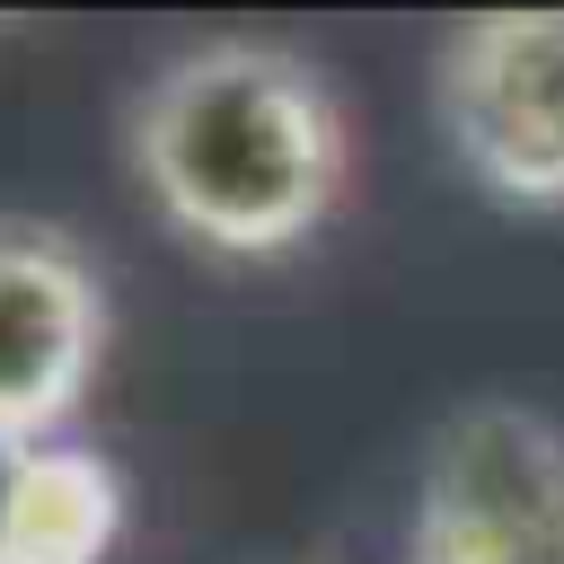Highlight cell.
I'll return each mask as SVG.
<instances>
[{"instance_id":"6da1fadb","label":"cell","mask_w":564,"mask_h":564,"mask_svg":"<svg viewBox=\"0 0 564 564\" xmlns=\"http://www.w3.org/2000/svg\"><path fill=\"white\" fill-rule=\"evenodd\" d=\"M132 167L167 229L212 256L300 247L344 185V115L282 44H194L132 106Z\"/></svg>"},{"instance_id":"7a4b0ae2","label":"cell","mask_w":564,"mask_h":564,"mask_svg":"<svg viewBox=\"0 0 564 564\" xmlns=\"http://www.w3.org/2000/svg\"><path fill=\"white\" fill-rule=\"evenodd\" d=\"M458 167L502 203H564V18H476L441 53Z\"/></svg>"},{"instance_id":"3957f363","label":"cell","mask_w":564,"mask_h":564,"mask_svg":"<svg viewBox=\"0 0 564 564\" xmlns=\"http://www.w3.org/2000/svg\"><path fill=\"white\" fill-rule=\"evenodd\" d=\"M106 291L62 229L0 220V441L35 449L97 379Z\"/></svg>"},{"instance_id":"277c9868","label":"cell","mask_w":564,"mask_h":564,"mask_svg":"<svg viewBox=\"0 0 564 564\" xmlns=\"http://www.w3.org/2000/svg\"><path fill=\"white\" fill-rule=\"evenodd\" d=\"M115 538V485L88 458L26 449L0 494V564H88Z\"/></svg>"}]
</instances>
